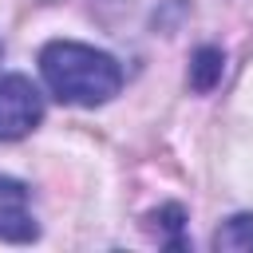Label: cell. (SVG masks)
Wrapping results in <instances>:
<instances>
[{"label":"cell","mask_w":253,"mask_h":253,"mask_svg":"<svg viewBox=\"0 0 253 253\" xmlns=\"http://www.w3.org/2000/svg\"><path fill=\"white\" fill-rule=\"evenodd\" d=\"M40 75H43L47 91L59 103H71V107H99V103L115 99L119 87H123L119 59L91 47V43H75V40L43 43Z\"/></svg>","instance_id":"cell-1"},{"label":"cell","mask_w":253,"mask_h":253,"mask_svg":"<svg viewBox=\"0 0 253 253\" xmlns=\"http://www.w3.org/2000/svg\"><path fill=\"white\" fill-rule=\"evenodd\" d=\"M43 119V95L28 75H0V142L32 134Z\"/></svg>","instance_id":"cell-2"},{"label":"cell","mask_w":253,"mask_h":253,"mask_svg":"<svg viewBox=\"0 0 253 253\" xmlns=\"http://www.w3.org/2000/svg\"><path fill=\"white\" fill-rule=\"evenodd\" d=\"M40 237V225L32 217V202H28V186L0 174V241H16L28 245Z\"/></svg>","instance_id":"cell-3"},{"label":"cell","mask_w":253,"mask_h":253,"mask_svg":"<svg viewBox=\"0 0 253 253\" xmlns=\"http://www.w3.org/2000/svg\"><path fill=\"white\" fill-rule=\"evenodd\" d=\"M225 71V55L217 47H198L194 51V63H190V87L194 91H213L217 79Z\"/></svg>","instance_id":"cell-4"},{"label":"cell","mask_w":253,"mask_h":253,"mask_svg":"<svg viewBox=\"0 0 253 253\" xmlns=\"http://www.w3.org/2000/svg\"><path fill=\"white\" fill-rule=\"evenodd\" d=\"M213 249H253V213H233L213 233Z\"/></svg>","instance_id":"cell-5"},{"label":"cell","mask_w":253,"mask_h":253,"mask_svg":"<svg viewBox=\"0 0 253 253\" xmlns=\"http://www.w3.org/2000/svg\"><path fill=\"white\" fill-rule=\"evenodd\" d=\"M150 217H158V221H162V229L170 233V237H166V245H178V249L186 245V241H182V233H178V229H182V221H186L182 206H162V210H158V213H150Z\"/></svg>","instance_id":"cell-6"},{"label":"cell","mask_w":253,"mask_h":253,"mask_svg":"<svg viewBox=\"0 0 253 253\" xmlns=\"http://www.w3.org/2000/svg\"><path fill=\"white\" fill-rule=\"evenodd\" d=\"M0 59H4V43H0Z\"/></svg>","instance_id":"cell-7"}]
</instances>
